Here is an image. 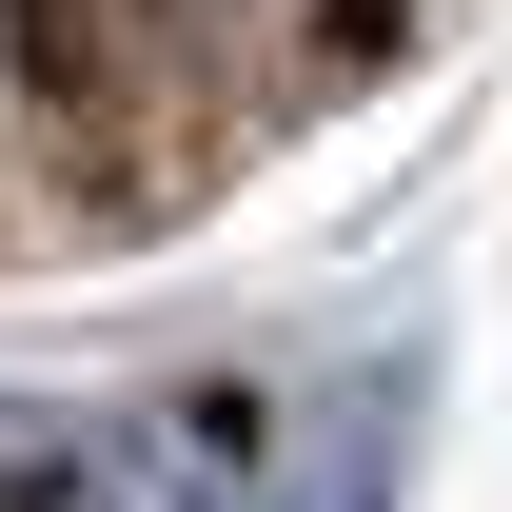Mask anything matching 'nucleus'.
Segmentation results:
<instances>
[{
	"label": "nucleus",
	"mask_w": 512,
	"mask_h": 512,
	"mask_svg": "<svg viewBox=\"0 0 512 512\" xmlns=\"http://www.w3.org/2000/svg\"><path fill=\"white\" fill-rule=\"evenodd\" d=\"M0 512H217V434H138V414L0 394Z\"/></svg>",
	"instance_id": "obj_1"
},
{
	"label": "nucleus",
	"mask_w": 512,
	"mask_h": 512,
	"mask_svg": "<svg viewBox=\"0 0 512 512\" xmlns=\"http://www.w3.org/2000/svg\"><path fill=\"white\" fill-rule=\"evenodd\" d=\"M394 453H414V375H335L316 414H296V453H276V493L256 512H394Z\"/></svg>",
	"instance_id": "obj_2"
}]
</instances>
